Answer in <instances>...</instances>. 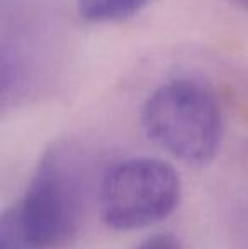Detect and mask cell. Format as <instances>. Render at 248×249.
Segmentation results:
<instances>
[{"label":"cell","instance_id":"1","mask_svg":"<svg viewBox=\"0 0 248 249\" xmlns=\"http://www.w3.org/2000/svg\"><path fill=\"white\" fill-rule=\"evenodd\" d=\"M85 175L82 153L70 141H55L43 151L19 205L34 249H65L83 220Z\"/></svg>","mask_w":248,"mask_h":249},{"label":"cell","instance_id":"2","mask_svg":"<svg viewBox=\"0 0 248 249\" xmlns=\"http://www.w3.org/2000/svg\"><path fill=\"white\" fill-rule=\"evenodd\" d=\"M141 124L150 141L194 166L212 161L221 146V105L211 87L199 80L160 85L143 105Z\"/></svg>","mask_w":248,"mask_h":249},{"label":"cell","instance_id":"3","mask_svg":"<svg viewBox=\"0 0 248 249\" xmlns=\"http://www.w3.org/2000/svg\"><path fill=\"white\" fill-rule=\"evenodd\" d=\"M182 195V183L170 163L131 158L107 170L99 190L102 222L114 231H136L167 219Z\"/></svg>","mask_w":248,"mask_h":249},{"label":"cell","instance_id":"4","mask_svg":"<svg viewBox=\"0 0 248 249\" xmlns=\"http://www.w3.org/2000/svg\"><path fill=\"white\" fill-rule=\"evenodd\" d=\"M152 0H76L78 16L90 24H109L131 19Z\"/></svg>","mask_w":248,"mask_h":249},{"label":"cell","instance_id":"5","mask_svg":"<svg viewBox=\"0 0 248 249\" xmlns=\"http://www.w3.org/2000/svg\"><path fill=\"white\" fill-rule=\"evenodd\" d=\"M22 65L16 50L0 43V114L12 102L20 83Z\"/></svg>","mask_w":248,"mask_h":249},{"label":"cell","instance_id":"6","mask_svg":"<svg viewBox=\"0 0 248 249\" xmlns=\"http://www.w3.org/2000/svg\"><path fill=\"white\" fill-rule=\"evenodd\" d=\"M0 249H34L24 229L19 205L0 212Z\"/></svg>","mask_w":248,"mask_h":249},{"label":"cell","instance_id":"7","mask_svg":"<svg viewBox=\"0 0 248 249\" xmlns=\"http://www.w3.org/2000/svg\"><path fill=\"white\" fill-rule=\"evenodd\" d=\"M136 249H184L177 236L170 232H160L146 237Z\"/></svg>","mask_w":248,"mask_h":249},{"label":"cell","instance_id":"8","mask_svg":"<svg viewBox=\"0 0 248 249\" xmlns=\"http://www.w3.org/2000/svg\"><path fill=\"white\" fill-rule=\"evenodd\" d=\"M231 2H235L238 7H242L243 10H248V0H231Z\"/></svg>","mask_w":248,"mask_h":249}]
</instances>
